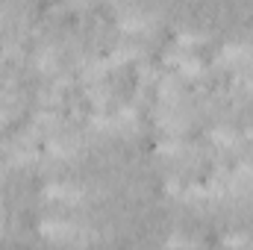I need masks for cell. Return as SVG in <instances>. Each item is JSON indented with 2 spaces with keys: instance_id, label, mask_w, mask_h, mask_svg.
<instances>
[{
  "instance_id": "1",
  "label": "cell",
  "mask_w": 253,
  "mask_h": 250,
  "mask_svg": "<svg viewBox=\"0 0 253 250\" xmlns=\"http://www.w3.org/2000/svg\"><path fill=\"white\" fill-rule=\"evenodd\" d=\"M42 233L50 236V239H71V236H77V227L68 224V221H44Z\"/></svg>"
},
{
  "instance_id": "2",
  "label": "cell",
  "mask_w": 253,
  "mask_h": 250,
  "mask_svg": "<svg viewBox=\"0 0 253 250\" xmlns=\"http://www.w3.org/2000/svg\"><path fill=\"white\" fill-rule=\"evenodd\" d=\"M47 194H50V197H80L83 191L74 188V186H50L47 188Z\"/></svg>"
},
{
  "instance_id": "3",
  "label": "cell",
  "mask_w": 253,
  "mask_h": 250,
  "mask_svg": "<svg viewBox=\"0 0 253 250\" xmlns=\"http://www.w3.org/2000/svg\"><path fill=\"white\" fill-rule=\"evenodd\" d=\"M230 248H242V245H248V236H242V233H233L230 239H224Z\"/></svg>"
}]
</instances>
